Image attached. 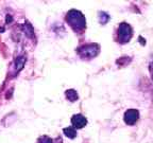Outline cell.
<instances>
[{
	"instance_id": "cell-1",
	"label": "cell",
	"mask_w": 153,
	"mask_h": 143,
	"mask_svg": "<svg viewBox=\"0 0 153 143\" xmlns=\"http://www.w3.org/2000/svg\"><path fill=\"white\" fill-rule=\"evenodd\" d=\"M66 22L74 32L81 33L86 29V19L78 10H70L66 15Z\"/></svg>"
},
{
	"instance_id": "cell-2",
	"label": "cell",
	"mask_w": 153,
	"mask_h": 143,
	"mask_svg": "<svg viewBox=\"0 0 153 143\" xmlns=\"http://www.w3.org/2000/svg\"><path fill=\"white\" fill-rule=\"evenodd\" d=\"M100 52V46L98 43H86L76 49V53L83 60H91L94 58Z\"/></svg>"
},
{
	"instance_id": "cell-3",
	"label": "cell",
	"mask_w": 153,
	"mask_h": 143,
	"mask_svg": "<svg viewBox=\"0 0 153 143\" xmlns=\"http://www.w3.org/2000/svg\"><path fill=\"white\" fill-rule=\"evenodd\" d=\"M117 41L119 43H128L133 36V29L127 22H121L117 29Z\"/></svg>"
},
{
	"instance_id": "cell-4",
	"label": "cell",
	"mask_w": 153,
	"mask_h": 143,
	"mask_svg": "<svg viewBox=\"0 0 153 143\" xmlns=\"http://www.w3.org/2000/svg\"><path fill=\"white\" fill-rule=\"evenodd\" d=\"M139 119V111L137 109H128L124 112L123 120L128 125H134Z\"/></svg>"
},
{
	"instance_id": "cell-5",
	"label": "cell",
	"mask_w": 153,
	"mask_h": 143,
	"mask_svg": "<svg viewBox=\"0 0 153 143\" xmlns=\"http://www.w3.org/2000/svg\"><path fill=\"white\" fill-rule=\"evenodd\" d=\"M71 124H72V127H74V128L81 129L87 124V119L81 114H74V117L71 118Z\"/></svg>"
},
{
	"instance_id": "cell-6",
	"label": "cell",
	"mask_w": 153,
	"mask_h": 143,
	"mask_svg": "<svg viewBox=\"0 0 153 143\" xmlns=\"http://www.w3.org/2000/svg\"><path fill=\"white\" fill-rule=\"evenodd\" d=\"M65 95H66L67 100H69L70 102H76L78 99H79V95H78V92H76L74 89H68L65 92Z\"/></svg>"
},
{
	"instance_id": "cell-7",
	"label": "cell",
	"mask_w": 153,
	"mask_h": 143,
	"mask_svg": "<svg viewBox=\"0 0 153 143\" xmlns=\"http://www.w3.org/2000/svg\"><path fill=\"white\" fill-rule=\"evenodd\" d=\"M63 131H64L65 136L70 139H74L76 137V128H74L72 126L65 127V128L63 129Z\"/></svg>"
},
{
	"instance_id": "cell-8",
	"label": "cell",
	"mask_w": 153,
	"mask_h": 143,
	"mask_svg": "<svg viewBox=\"0 0 153 143\" xmlns=\"http://www.w3.org/2000/svg\"><path fill=\"white\" fill-rule=\"evenodd\" d=\"M37 143H53V140L48 136H42L38 138Z\"/></svg>"
},
{
	"instance_id": "cell-9",
	"label": "cell",
	"mask_w": 153,
	"mask_h": 143,
	"mask_svg": "<svg viewBox=\"0 0 153 143\" xmlns=\"http://www.w3.org/2000/svg\"><path fill=\"white\" fill-rule=\"evenodd\" d=\"M108 19H110V16H108L106 13H100V22L101 24H106Z\"/></svg>"
},
{
	"instance_id": "cell-10",
	"label": "cell",
	"mask_w": 153,
	"mask_h": 143,
	"mask_svg": "<svg viewBox=\"0 0 153 143\" xmlns=\"http://www.w3.org/2000/svg\"><path fill=\"white\" fill-rule=\"evenodd\" d=\"M149 70H150L151 76H152V79H153V60H151L150 65H149Z\"/></svg>"
}]
</instances>
